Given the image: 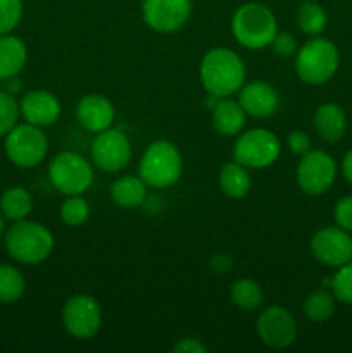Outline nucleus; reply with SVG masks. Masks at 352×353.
Listing matches in <instances>:
<instances>
[{
  "label": "nucleus",
  "instance_id": "19",
  "mask_svg": "<svg viewBox=\"0 0 352 353\" xmlns=\"http://www.w3.org/2000/svg\"><path fill=\"white\" fill-rule=\"evenodd\" d=\"M345 128H347V119L344 109L338 103H321L314 112V130L323 141L328 143L338 141L344 137Z\"/></svg>",
  "mask_w": 352,
  "mask_h": 353
},
{
  "label": "nucleus",
  "instance_id": "5",
  "mask_svg": "<svg viewBox=\"0 0 352 353\" xmlns=\"http://www.w3.org/2000/svg\"><path fill=\"white\" fill-rule=\"evenodd\" d=\"M340 64V54L335 43L326 38L313 37L295 54V72L307 85L330 81Z\"/></svg>",
  "mask_w": 352,
  "mask_h": 353
},
{
  "label": "nucleus",
  "instance_id": "12",
  "mask_svg": "<svg viewBox=\"0 0 352 353\" xmlns=\"http://www.w3.org/2000/svg\"><path fill=\"white\" fill-rule=\"evenodd\" d=\"M90 154L93 164L104 172H121L130 164L133 150L126 134L110 126L95 134Z\"/></svg>",
  "mask_w": 352,
  "mask_h": 353
},
{
  "label": "nucleus",
  "instance_id": "23",
  "mask_svg": "<svg viewBox=\"0 0 352 353\" xmlns=\"http://www.w3.org/2000/svg\"><path fill=\"white\" fill-rule=\"evenodd\" d=\"M33 210V196L23 186H10L0 196V212L7 221L26 219Z\"/></svg>",
  "mask_w": 352,
  "mask_h": 353
},
{
  "label": "nucleus",
  "instance_id": "7",
  "mask_svg": "<svg viewBox=\"0 0 352 353\" xmlns=\"http://www.w3.org/2000/svg\"><path fill=\"white\" fill-rule=\"evenodd\" d=\"M3 150L7 159L17 168H37L48 154V137L40 126L24 121L3 137Z\"/></svg>",
  "mask_w": 352,
  "mask_h": 353
},
{
  "label": "nucleus",
  "instance_id": "31",
  "mask_svg": "<svg viewBox=\"0 0 352 353\" xmlns=\"http://www.w3.org/2000/svg\"><path fill=\"white\" fill-rule=\"evenodd\" d=\"M331 292L335 300L352 305V261L340 265L331 278Z\"/></svg>",
  "mask_w": 352,
  "mask_h": 353
},
{
  "label": "nucleus",
  "instance_id": "2",
  "mask_svg": "<svg viewBox=\"0 0 352 353\" xmlns=\"http://www.w3.org/2000/svg\"><path fill=\"white\" fill-rule=\"evenodd\" d=\"M55 247L52 231L37 221H16L6 231V248L10 257L24 265H38L47 261Z\"/></svg>",
  "mask_w": 352,
  "mask_h": 353
},
{
  "label": "nucleus",
  "instance_id": "15",
  "mask_svg": "<svg viewBox=\"0 0 352 353\" xmlns=\"http://www.w3.org/2000/svg\"><path fill=\"white\" fill-rule=\"evenodd\" d=\"M19 112L26 123L47 128L61 117V102L48 90H31L21 99Z\"/></svg>",
  "mask_w": 352,
  "mask_h": 353
},
{
  "label": "nucleus",
  "instance_id": "30",
  "mask_svg": "<svg viewBox=\"0 0 352 353\" xmlns=\"http://www.w3.org/2000/svg\"><path fill=\"white\" fill-rule=\"evenodd\" d=\"M23 14V0H0V34L12 33L19 26Z\"/></svg>",
  "mask_w": 352,
  "mask_h": 353
},
{
  "label": "nucleus",
  "instance_id": "36",
  "mask_svg": "<svg viewBox=\"0 0 352 353\" xmlns=\"http://www.w3.org/2000/svg\"><path fill=\"white\" fill-rule=\"evenodd\" d=\"M211 265H213L214 272L224 274V272L230 269L231 259L228 257V255H224V254H216V255H213V262H211Z\"/></svg>",
  "mask_w": 352,
  "mask_h": 353
},
{
  "label": "nucleus",
  "instance_id": "18",
  "mask_svg": "<svg viewBox=\"0 0 352 353\" xmlns=\"http://www.w3.org/2000/svg\"><path fill=\"white\" fill-rule=\"evenodd\" d=\"M213 116V128L223 137H238L244 131L247 114L242 109L238 100H233L231 97H224L216 102V105L211 109Z\"/></svg>",
  "mask_w": 352,
  "mask_h": 353
},
{
  "label": "nucleus",
  "instance_id": "35",
  "mask_svg": "<svg viewBox=\"0 0 352 353\" xmlns=\"http://www.w3.org/2000/svg\"><path fill=\"white\" fill-rule=\"evenodd\" d=\"M173 352L175 353H206L207 347L200 340L192 336L182 338L173 345Z\"/></svg>",
  "mask_w": 352,
  "mask_h": 353
},
{
  "label": "nucleus",
  "instance_id": "38",
  "mask_svg": "<svg viewBox=\"0 0 352 353\" xmlns=\"http://www.w3.org/2000/svg\"><path fill=\"white\" fill-rule=\"evenodd\" d=\"M3 231H6V217H3L2 212H0V236L3 234Z\"/></svg>",
  "mask_w": 352,
  "mask_h": 353
},
{
  "label": "nucleus",
  "instance_id": "9",
  "mask_svg": "<svg viewBox=\"0 0 352 353\" xmlns=\"http://www.w3.org/2000/svg\"><path fill=\"white\" fill-rule=\"evenodd\" d=\"M64 330L76 340H90L102 327V307L95 296L78 293L66 300L61 310Z\"/></svg>",
  "mask_w": 352,
  "mask_h": 353
},
{
  "label": "nucleus",
  "instance_id": "32",
  "mask_svg": "<svg viewBox=\"0 0 352 353\" xmlns=\"http://www.w3.org/2000/svg\"><path fill=\"white\" fill-rule=\"evenodd\" d=\"M269 47H271L273 54H276L278 57H292L299 50L297 38L289 31H278Z\"/></svg>",
  "mask_w": 352,
  "mask_h": 353
},
{
  "label": "nucleus",
  "instance_id": "4",
  "mask_svg": "<svg viewBox=\"0 0 352 353\" xmlns=\"http://www.w3.org/2000/svg\"><path fill=\"white\" fill-rule=\"evenodd\" d=\"M183 157L173 141L155 140L145 148L138 164V176L148 188L164 190L182 178Z\"/></svg>",
  "mask_w": 352,
  "mask_h": 353
},
{
  "label": "nucleus",
  "instance_id": "22",
  "mask_svg": "<svg viewBox=\"0 0 352 353\" xmlns=\"http://www.w3.org/2000/svg\"><path fill=\"white\" fill-rule=\"evenodd\" d=\"M217 181H219L221 192L228 199L233 200H240L244 196H247L252 188V179L251 174H248V169L237 161L226 162L221 168Z\"/></svg>",
  "mask_w": 352,
  "mask_h": 353
},
{
  "label": "nucleus",
  "instance_id": "17",
  "mask_svg": "<svg viewBox=\"0 0 352 353\" xmlns=\"http://www.w3.org/2000/svg\"><path fill=\"white\" fill-rule=\"evenodd\" d=\"M238 103L245 114L255 119H266L278 110L280 95L273 85L266 81L245 83L238 92Z\"/></svg>",
  "mask_w": 352,
  "mask_h": 353
},
{
  "label": "nucleus",
  "instance_id": "37",
  "mask_svg": "<svg viewBox=\"0 0 352 353\" xmlns=\"http://www.w3.org/2000/svg\"><path fill=\"white\" fill-rule=\"evenodd\" d=\"M342 172H344V178L352 185V150H349L342 161Z\"/></svg>",
  "mask_w": 352,
  "mask_h": 353
},
{
  "label": "nucleus",
  "instance_id": "20",
  "mask_svg": "<svg viewBox=\"0 0 352 353\" xmlns=\"http://www.w3.org/2000/svg\"><path fill=\"white\" fill-rule=\"evenodd\" d=\"M28 61V48L14 34H0V81L16 78Z\"/></svg>",
  "mask_w": 352,
  "mask_h": 353
},
{
  "label": "nucleus",
  "instance_id": "21",
  "mask_svg": "<svg viewBox=\"0 0 352 353\" xmlns=\"http://www.w3.org/2000/svg\"><path fill=\"white\" fill-rule=\"evenodd\" d=\"M148 186L140 176H119L110 185V199L117 207L123 209H135L144 205L147 200Z\"/></svg>",
  "mask_w": 352,
  "mask_h": 353
},
{
  "label": "nucleus",
  "instance_id": "14",
  "mask_svg": "<svg viewBox=\"0 0 352 353\" xmlns=\"http://www.w3.org/2000/svg\"><path fill=\"white\" fill-rule=\"evenodd\" d=\"M314 259L328 268H340L352 261V236L342 228H321L311 240Z\"/></svg>",
  "mask_w": 352,
  "mask_h": 353
},
{
  "label": "nucleus",
  "instance_id": "3",
  "mask_svg": "<svg viewBox=\"0 0 352 353\" xmlns=\"http://www.w3.org/2000/svg\"><path fill=\"white\" fill-rule=\"evenodd\" d=\"M231 33L244 48L261 50L269 47L278 33V21L275 12L264 3H242L231 16Z\"/></svg>",
  "mask_w": 352,
  "mask_h": 353
},
{
  "label": "nucleus",
  "instance_id": "25",
  "mask_svg": "<svg viewBox=\"0 0 352 353\" xmlns=\"http://www.w3.org/2000/svg\"><path fill=\"white\" fill-rule=\"evenodd\" d=\"M295 21L299 30L302 31L307 37H317L324 31L328 23L326 10L320 6L317 2H313V0H307V2H302L297 9Z\"/></svg>",
  "mask_w": 352,
  "mask_h": 353
},
{
  "label": "nucleus",
  "instance_id": "1",
  "mask_svg": "<svg viewBox=\"0 0 352 353\" xmlns=\"http://www.w3.org/2000/svg\"><path fill=\"white\" fill-rule=\"evenodd\" d=\"M199 78L209 95L224 99L240 92L245 85L247 69L237 52L228 47H214L200 61Z\"/></svg>",
  "mask_w": 352,
  "mask_h": 353
},
{
  "label": "nucleus",
  "instance_id": "10",
  "mask_svg": "<svg viewBox=\"0 0 352 353\" xmlns=\"http://www.w3.org/2000/svg\"><path fill=\"white\" fill-rule=\"evenodd\" d=\"M255 333L262 345L273 350H283L297 340L299 326L289 309L282 305H271L259 314L255 321Z\"/></svg>",
  "mask_w": 352,
  "mask_h": 353
},
{
  "label": "nucleus",
  "instance_id": "16",
  "mask_svg": "<svg viewBox=\"0 0 352 353\" xmlns=\"http://www.w3.org/2000/svg\"><path fill=\"white\" fill-rule=\"evenodd\" d=\"M75 112L79 126L95 134L113 126L114 117H116V109H114L113 102L99 93L81 97L79 102L76 103Z\"/></svg>",
  "mask_w": 352,
  "mask_h": 353
},
{
  "label": "nucleus",
  "instance_id": "27",
  "mask_svg": "<svg viewBox=\"0 0 352 353\" xmlns=\"http://www.w3.org/2000/svg\"><path fill=\"white\" fill-rule=\"evenodd\" d=\"M304 316L313 323H324L335 312V296L324 290H317L304 300Z\"/></svg>",
  "mask_w": 352,
  "mask_h": 353
},
{
  "label": "nucleus",
  "instance_id": "29",
  "mask_svg": "<svg viewBox=\"0 0 352 353\" xmlns=\"http://www.w3.org/2000/svg\"><path fill=\"white\" fill-rule=\"evenodd\" d=\"M19 102L12 93L0 90V138L6 137L19 121Z\"/></svg>",
  "mask_w": 352,
  "mask_h": 353
},
{
  "label": "nucleus",
  "instance_id": "34",
  "mask_svg": "<svg viewBox=\"0 0 352 353\" xmlns=\"http://www.w3.org/2000/svg\"><path fill=\"white\" fill-rule=\"evenodd\" d=\"M286 143H289V148L292 154L300 155L302 157L304 154H307L309 150H313V143H311V137L306 133V131H292L286 138Z\"/></svg>",
  "mask_w": 352,
  "mask_h": 353
},
{
  "label": "nucleus",
  "instance_id": "33",
  "mask_svg": "<svg viewBox=\"0 0 352 353\" xmlns=\"http://www.w3.org/2000/svg\"><path fill=\"white\" fill-rule=\"evenodd\" d=\"M335 223H337L338 228L342 230L352 231V196H342L337 203H335L333 209Z\"/></svg>",
  "mask_w": 352,
  "mask_h": 353
},
{
  "label": "nucleus",
  "instance_id": "8",
  "mask_svg": "<svg viewBox=\"0 0 352 353\" xmlns=\"http://www.w3.org/2000/svg\"><path fill=\"white\" fill-rule=\"evenodd\" d=\"M282 154L280 138L266 128L242 131L233 145V161L247 169H266L275 164Z\"/></svg>",
  "mask_w": 352,
  "mask_h": 353
},
{
  "label": "nucleus",
  "instance_id": "26",
  "mask_svg": "<svg viewBox=\"0 0 352 353\" xmlns=\"http://www.w3.org/2000/svg\"><path fill=\"white\" fill-rule=\"evenodd\" d=\"M26 281L14 265L0 264V303H14L24 295Z\"/></svg>",
  "mask_w": 352,
  "mask_h": 353
},
{
  "label": "nucleus",
  "instance_id": "6",
  "mask_svg": "<svg viewBox=\"0 0 352 353\" xmlns=\"http://www.w3.org/2000/svg\"><path fill=\"white\" fill-rule=\"evenodd\" d=\"M48 179L59 193L66 196L83 195L95 181L92 162L78 152L66 150L55 155L48 164Z\"/></svg>",
  "mask_w": 352,
  "mask_h": 353
},
{
  "label": "nucleus",
  "instance_id": "13",
  "mask_svg": "<svg viewBox=\"0 0 352 353\" xmlns=\"http://www.w3.org/2000/svg\"><path fill=\"white\" fill-rule=\"evenodd\" d=\"M192 0H141V19L157 33H175L188 23Z\"/></svg>",
  "mask_w": 352,
  "mask_h": 353
},
{
  "label": "nucleus",
  "instance_id": "11",
  "mask_svg": "<svg viewBox=\"0 0 352 353\" xmlns=\"http://www.w3.org/2000/svg\"><path fill=\"white\" fill-rule=\"evenodd\" d=\"M297 185L306 195L317 196L328 192L337 178V164L333 157L323 150H309L297 165Z\"/></svg>",
  "mask_w": 352,
  "mask_h": 353
},
{
  "label": "nucleus",
  "instance_id": "28",
  "mask_svg": "<svg viewBox=\"0 0 352 353\" xmlns=\"http://www.w3.org/2000/svg\"><path fill=\"white\" fill-rule=\"evenodd\" d=\"M59 216L62 223L68 226H81L90 217V203L86 202V199H83V195H71L62 202Z\"/></svg>",
  "mask_w": 352,
  "mask_h": 353
},
{
  "label": "nucleus",
  "instance_id": "24",
  "mask_svg": "<svg viewBox=\"0 0 352 353\" xmlns=\"http://www.w3.org/2000/svg\"><path fill=\"white\" fill-rule=\"evenodd\" d=\"M230 296L231 302L245 312L259 310L264 303V292H262L261 285L251 278L237 279L231 286Z\"/></svg>",
  "mask_w": 352,
  "mask_h": 353
}]
</instances>
